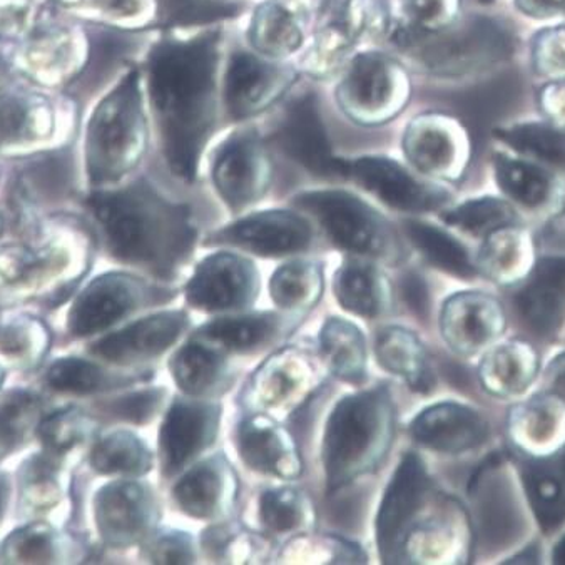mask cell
Returning <instances> with one entry per match:
<instances>
[{"instance_id": "6da1fadb", "label": "cell", "mask_w": 565, "mask_h": 565, "mask_svg": "<svg viewBox=\"0 0 565 565\" xmlns=\"http://www.w3.org/2000/svg\"><path fill=\"white\" fill-rule=\"evenodd\" d=\"M220 41V31L190 41H162L149 52L146 64L166 161L186 181L196 177L214 125Z\"/></svg>"}, {"instance_id": "7a4b0ae2", "label": "cell", "mask_w": 565, "mask_h": 565, "mask_svg": "<svg viewBox=\"0 0 565 565\" xmlns=\"http://www.w3.org/2000/svg\"><path fill=\"white\" fill-rule=\"evenodd\" d=\"M116 256L126 262L178 259L194 238L186 207L169 203L149 184L96 191L87 200Z\"/></svg>"}, {"instance_id": "3957f363", "label": "cell", "mask_w": 565, "mask_h": 565, "mask_svg": "<svg viewBox=\"0 0 565 565\" xmlns=\"http://www.w3.org/2000/svg\"><path fill=\"white\" fill-rule=\"evenodd\" d=\"M148 145L141 73L126 71L90 110L84 128L83 159L87 181L106 188L128 177Z\"/></svg>"}, {"instance_id": "277c9868", "label": "cell", "mask_w": 565, "mask_h": 565, "mask_svg": "<svg viewBox=\"0 0 565 565\" xmlns=\"http://www.w3.org/2000/svg\"><path fill=\"white\" fill-rule=\"evenodd\" d=\"M395 41L411 52L422 70L447 79L486 73L511 60L519 47L518 32L511 22L482 14L457 18L434 32L422 31L408 22L397 29Z\"/></svg>"}, {"instance_id": "5b68a950", "label": "cell", "mask_w": 565, "mask_h": 565, "mask_svg": "<svg viewBox=\"0 0 565 565\" xmlns=\"http://www.w3.org/2000/svg\"><path fill=\"white\" fill-rule=\"evenodd\" d=\"M76 106L70 97L34 84H0V156L31 158L71 141Z\"/></svg>"}, {"instance_id": "8992f818", "label": "cell", "mask_w": 565, "mask_h": 565, "mask_svg": "<svg viewBox=\"0 0 565 565\" xmlns=\"http://www.w3.org/2000/svg\"><path fill=\"white\" fill-rule=\"evenodd\" d=\"M388 427V404L380 392L353 395L338 404L324 435L330 487L343 486L375 462L385 447Z\"/></svg>"}, {"instance_id": "52a82bcc", "label": "cell", "mask_w": 565, "mask_h": 565, "mask_svg": "<svg viewBox=\"0 0 565 565\" xmlns=\"http://www.w3.org/2000/svg\"><path fill=\"white\" fill-rule=\"evenodd\" d=\"M89 54V39L79 25L42 21L15 45V73L42 89H63L84 73Z\"/></svg>"}, {"instance_id": "ba28073f", "label": "cell", "mask_w": 565, "mask_h": 565, "mask_svg": "<svg viewBox=\"0 0 565 565\" xmlns=\"http://www.w3.org/2000/svg\"><path fill=\"white\" fill-rule=\"evenodd\" d=\"M411 84L397 63L382 54H362L350 64L338 89L343 109L356 121L380 125L407 104Z\"/></svg>"}, {"instance_id": "9c48e42d", "label": "cell", "mask_w": 565, "mask_h": 565, "mask_svg": "<svg viewBox=\"0 0 565 565\" xmlns=\"http://www.w3.org/2000/svg\"><path fill=\"white\" fill-rule=\"evenodd\" d=\"M404 151L420 173L457 181L472 158V142L462 122L440 113H428L408 125Z\"/></svg>"}, {"instance_id": "30bf717a", "label": "cell", "mask_w": 565, "mask_h": 565, "mask_svg": "<svg viewBox=\"0 0 565 565\" xmlns=\"http://www.w3.org/2000/svg\"><path fill=\"white\" fill-rule=\"evenodd\" d=\"M295 204L310 211L334 243L355 253H379L385 246V224L359 198L343 191L300 194Z\"/></svg>"}, {"instance_id": "8fae6325", "label": "cell", "mask_w": 565, "mask_h": 565, "mask_svg": "<svg viewBox=\"0 0 565 565\" xmlns=\"http://www.w3.org/2000/svg\"><path fill=\"white\" fill-rule=\"evenodd\" d=\"M275 139L285 154L310 173L330 180L350 177V162L337 158L331 151L317 99L311 94L300 97L288 107Z\"/></svg>"}, {"instance_id": "7c38bea8", "label": "cell", "mask_w": 565, "mask_h": 565, "mask_svg": "<svg viewBox=\"0 0 565 565\" xmlns=\"http://www.w3.org/2000/svg\"><path fill=\"white\" fill-rule=\"evenodd\" d=\"M213 181L233 210H242L265 193L269 183V161L262 142L249 132H238L217 149Z\"/></svg>"}, {"instance_id": "4fadbf2b", "label": "cell", "mask_w": 565, "mask_h": 565, "mask_svg": "<svg viewBox=\"0 0 565 565\" xmlns=\"http://www.w3.org/2000/svg\"><path fill=\"white\" fill-rule=\"evenodd\" d=\"M477 522L483 544L492 551L511 547L524 534L525 519L511 480L489 463L472 482Z\"/></svg>"}, {"instance_id": "5bb4252c", "label": "cell", "mask_w": 565, "mask_h": 565, "mask_svg": "<svg viewBox=\"0 0 565 565\" xmlns=\"http://www.w3.org/2000/svg\"><path fill=\"white\" fill-rule=\"evenodd\" d=\"M350 177L383 203L402 211L438 210L450 201L447 191L422 183L392 159H356L350 162Z\"/></svg>"}, {"instance_id": "9a60e30c", "label": "cell", "mask_w": 565, "mask_h": 565, "mask_svg": "<svg viewBox=\"0 0 565 565\" xmlns=\"http://www.w3.org/2000/svg\"><path fill=\"white\" fill-rule=\"evenodd\" d=\"M290 83L291 74L287 70L246 52H238L233 55L226 74L224 97L228 115L233 119L258 115L278 99Z\"/></svg>"}, {"instance_id": "2e32d148", "label": "cell", "mask_w": 565, "mask_h": 565, "mask_svg": "<svg viewBox=\"0 0 565 565\" xmlns=\"http://www.w3.org/2000/svg\"><path fill=\"white\" fill-rule=\"evenodd\" d=\"M221 242L232 243L263 256H281L310 245L311 230L303 217L288 211L253 214L220 233Z\"/></svg>"}, {"instance_id": "e0dca14e", "label": "cell", "mask_w": 565, "mask_h": 565, "mask_svg": "<svg viewBox=\"0 0 565 565\" xmlns=\"http://www.w3.org/2000/svg\"><path fill=\"white\" fill-rule=\"evenodd\" d=\"M425 490H427V476L420 459L415 456L405 457L386 489L379 522H376L380 551L386 562L397 557L402 535L408 522L417 514Z\"/></svg>"}, {"instance_id": "ac0fdd59", "label": "cell", "mask_w": 565, "mask_h": 565, "mask_svg": "<svg viewBox=\"0 0 565 565\" xmlns=\"http://www.w3.org/2000/svg\"><path fill=\"white\" fill-rule=\"evenodd\" d=\"M255 287L252 265L233 255L210 256L188 285V301L203 310H224L246 303Z\"/></svg>"}, {"instance_id": "d6986e66", "label": "cell", "mask_w": 565, "mask_h": 565, "mask_svg": "<svg viewBox=\"0 0 565 565\" xmlns=\"http://www.w3.org/2000/svg\"><path fill=\"white\" fill-rule=\"evenodd\" d=\"M505 318L499 303L482 294L451 298L441 317V330L454 349L476 353L500 337Z\"/></svg>"}, {"instance_id": "ffe728a7", "label": "cell", "mask_w": 565, "mask_h": 565, "mask_svg": "<svg viewBox=\"0 0 565 565\" xmlns=\"http://www.w3.org/2000/svg\"><path fill=\"white\" fill-rule=\"evenodd\" d=\"M497 186L525 210L541 211L561 201V178L524 156L499 151L493 154Z\"/></svg>"}, {"instance_id": "44dd1931", "label": "cell", "mask_w": 565, "mask_h": 565, "mask_svg": "<svg viewBox=\"0 0 565 565\" xmlns=\"http://www.w3.org/2000/svg\"><path fill=\"white\" fill-rule=\"evenodd\" d=\"M412 434L425 447L459 454L483 444L489 435V427L470 408L457 404H441L425 411L412 425Z\"/></svg>"}, {"instance_id": "7402d4cb", "label": "cell", "mask_w": 565, "mask_h": 565, "mask_svg": "<svg viewBox=\"0 0 565 565\" xmlns=\"http://www.w3.org/2000/svg\"><path fill=\"white\" fill-rule=\"evenodd\" d=\"M216 411L206 405L184 402L173 405L161 428L162 460L168 472L180 470L210 444L216 430Z\"/></svg>"}, {"instance_id": "603a6c76", "label": "cell", "mask_w": 565, "mask_h": 565, "mask_svg": "<svg viewBox=\"0 0 565 565\" xmlns=\"http://www.w3.org/2000/svg\"><path fill=\"white\" fill-rule=\"evenodd\" d=\"M515 444L534 456H551L565 441V404L555 395L534 397L511 415Z\"/></svg>"}, {"instance_id": "cb8c5ba5", "label": "cell", "mask_w": 565, "mask_h": 565, "mask_svg": "<svg viewBox=\"0 0 565 565\" xmlns=\"http://www.w3.org/2000/svg\"><path fill=\"white\" fill-rule=\"evenodd\" d=\"M183 328L184 317L181 313L156 315L104 338L96 352L113 362H129L158 355L177 342Z\"/></svg>"}, {"instance_id": "d4e9b609", "label": "cell", "mask_w": 565, "mask_h": 565, "mask_svg": "<svg viewBox=\"0 0 565 565\" xmlns=\"http://www.w3.org/2000/svg\"><path fill=\"white\" fill-rule=\"evenodd\" d=\"M500 145L532 159L565 180V128L547 121L515 122L493 129Z\"/></svg>"}, {"instance_id": "484cf974", "label": "cell", "mask_w": 565, "mask_h": 565, "mask_svg": "<svg viewBox=\"0 0 565 565\" xmlns=\"http://www.w3.org/2000/svg\"><path fill=\"white\" fill-rule=\"evenodd\" d=\"M132 301L135 295L125 279L116 276L97 279L74 308L71 328L79 337L96 333L125 317Z\"/></svg>"}, {"instance_id": "4316f807", "label": "cell", "mask_w": 565, "mask_h": 565, "mask_svg": "<svg viewBox=\"0 0 565 565\" xmlns=\"http://www.w3.org/2000/svg\"><path fill=\"white\" fill-rule=\"evenodd\" d=\"M515 307L534 333L551 337L565 320V279L535 268L531 281L519 291Z\"/></svg>"}, {"instance_id": "83f0119b", "label": "cell", "mask_w": 565, "mask_h": 565, "mask_svg": "<svg viewBox=\"0 0 565 565\" xmlns=\"http://www.w3.org/2000/svg\"><path fill=\"white\" fill-rule=\"evenodd\" d=\"M537 366V355L531 347L521 342L505 343L489 353L480 369V379L497 397H515L534 382Z\"/></svg>"}, {"instance_id": "f1b7e54d", "label": "cell", "mask_w": 565, "mask_h": 565, "mask_svg": "<svg viewBox=\"0 0 565 565\" xmlns=\"http://www.w3.org/2000/svg\"><path fill=\"white\" fill-rule=\"evenodd\" d=\"M531 262V238L527 233L518 228V224L486 236V245L480 252V265L495 281H518L529 271Z\"/></svg>"}, {"instance_id": "f546056e", "label": "cell", "mask_w": 565, "mask_h": 565, "mask_svg": "<svg viewBox=\"0 0 565 565\" xmlns=\"http://www.w3.org/2000/svg\"><path fill=\"white\" fill-rule=\"evenodd\" d=\"M249 41L262 54L282 57L300 47L303 34L288 9L268 2L259 6L253 15Z\"/></svg>"}, {"instance_id": "4dcf8cb0", "label": "cell", "mask_w": 565, "mask_h": 565, "mask_svg": "<svg viewBox=\"0 0 565 565\" xmlns=\"http://www.w3.org/2000/svg\"><path fill=\"white\" fill-rule=\"evenodd\" d=\"M238 448L242 459L259 472L285 476L294 469L281 437L266 422H245L238 430Z\"/></svg>"}, {"instance_id": "1f68e13d", "label": "cell", "mask_w": 565, "mask_h": 565, "mask_svg": "<svg viewBox=\"0 0 565 565\" xmlns=\"http://www.w3.org/2000/svg\"><path fill=\"white\" fill-rule=\"evenodd\" d=\"M407 235L412 243L424 253L428 262L434 263L437 268L459 276V278H473L476 268L470 263L466 248L451 238L448 233L435 228L431 224L418 223V221H408Z\"/></svg>"}, {"instance_id": "d6a6232c", "label": "cell", "mask_w": 565, "mask_h": 565, "mask_svg": "<svg viewBox=\"0 0 565 565\" xmlns=\"http://www.w3.org/2000/svg\"><path fill=\"white\" fill-rule=\"evenodd\" d=\"M441 217L450 226H456L472 236H483V238L497 230L515 226L519 221L518 213L511 203L492 196L467 201L447 211Z\"/></svg>"}, {"instance_id": "836d02e7", "label": "cell", "mask_w": 565, "mask_h": 565, "mask_svg": "<svg viewBox=\"0 0 565 565\" xmlns=\"http://www.w3.org/2000/svg\"><path fill=\"white\" fill-rule=\"evenodd\" d=\"M529 500L545 532L565 522V487L554 463L529 467L525 473Z\"/></svg>"}, {"instance_id": "e575fe53", "label": "cell", "mask_w": 565, "mask_h": 565, "mask_svg": "<svg viewBox=\"0 0 565 565\" xmlns=\"http://www.w3.org/2000/svg\"><path fill=\"white\" fill-rule=\"evenodd\" d=\"M321 347L331 369L347 380L362 379L365 349L360 331L345 321L331 320L321 331Z\"/></svg>"}, {"instance_id": "d590c367", "label": "cell", "mask_w": 565, "mask_h": 565, "mask_svg": "<svg viewBox=\"0 0 565 565\" xmlns=\"http://www.w3.org/2000/svg\"><path fill=\"white\" fill-rule=\"evenodd\" d=\"M100 522L107 534L132 537L145 525V497L136 486H118L104 492Z\"/></svg>"}, {"instance_id": "8d00e7d4", "label": "cell", "mask_w": 565, "mask_h": 565, "mask_svg": "<svg viewBox=\"0 0 565 565\" xmlns=\"http://www.w3.org/2000/svg\"><path fill=\"white\" fill-rule=\"evenodd\" d=\"M380 359L383 365L393 372L414 380L417 390H428L431 385L430 373L425 369L424 353L407 331H386L380 340Z\"/></svg>"}, {"instance_id": "74e56055", "label": "cell", "mask_w": 565, "mask_h": 565, "mask_svg": "<svg viewBox=\"0 0 565 565\" xmlns=\"http://www.w3.org/2000/svg\"><path fill=\"white\" fill-rule=\"evenodd\" d=\"M221 490H223V482H221L220 472L211 463H204L178 483L174 497L186 514L203 519L216 512Z\"/></svg>"}, {"instance_id": "f35d334b", "label": "cell", "mask_w": 565, "mask_h": 565, "mask_svg": "<svg viewBox=\"0 0 565 565\" xmlns=\"http://www.w3.org/2000/svg\"><path fill=\"white\" fill-rule=\"evenodd\" d=\"M334 294L343 308L362 317L379 313L375 275L362 265H349L334 278Z\"/></svg>"}, {"instance_id": "ab89813d", "label": "cell", "mask_w": 565, "mask_h": 565, "mask_svg": "<svg viewBox=\"0 0 565 565\" xmlns=\"http://www.w3.org/2000/svg\"><path fill=\"white\" fill-rule=\"evenodd\" d=\"M173 376L188 393H201L216 382L221 372V359L213 350L201 345H188L174 356Z\"/></svg>"}, {"instance_id": "60d3db41", "label": "cell", "mask_w": 565, "mask_h": 565, "mask_svg": "<svg viewBox=\"0 0 565 565\" xmlns=\"http://www.w3.org/2000/svg\"><path fill=\"white\" fill-rule=\"evenodd\" d=\"M93 463L99 472H145L149 457L145 447L131 435L118 434L106 438L94 450Z\"/></svg>"}, {"instance_id": "b9f144b4", "label": "cell", "mask_w": 565, "mask_h": 565, "mask_svg": "<svg viewBox=\"0 0 565 565\" xmlns=\"http://www.w3.org/2000/svg\"><path fill=\"white\" fill-rule=\"evenodd\" d=\"M273 331L269 317L224 318L207 324L201 333L232 350L252 349L265 342Z\"/></svg>"}, {"instance_id": "7bdbcfd3", "label": "cell", "mask_w": 565, "mask_h": 565, "mask_svg": "<svg viewBox=\"0 0 565 565\" xmlns=\"http://www.w3.org/2000/svg\"><path fill=\"white\" fill-rule=\"evenodd\" d=\"M239 11L238 4L216 0H161L158 19L161 25H194L235 18Z\"/></svg>"}, {"instance_id": "ee69618b", "label": "cell", "mask_w": 565, "mask_h": 565, "mask_svg": "<svg viewBox=\"0 0 565 565\" xmlns=\"http://www.w3.org/2000/svg\"><path fill=\"white\" fill-rule=\"evenodd\" d=\"M318 275L310 265L294 263L278 269L273 276V300L279 307H300L310 300L311 295H317Z\"/></svg>"}, {"instance_id": "f6af8a7d", "label": "cell", "mask_w": 565, "mask_h": 565, "mask_svg": "<svg viewBox=\"0 0 565 565\" xmlns=\"http://www.w3.org/2000/svg\"><path fill=\"white\" fill-rule=\"evenodd\" d=\"M531 66L548 81L565 77V24L541 29L532 38Z\"/></svg>"}, {"instance_id": "bcb514c9", "label": "cell", "mask_w": 565, "mask_h": 565, "mask_svg": "<svg viewBox=\"0 0 565 565\" xmlns=\"http://www.w3.org/2000/svg\"><path fill=\"white\" fill-rule=\"evenodd\" d=\"M49 0H0V38L22 41L44 19Z\"/></svg>"}, {"instance_id": "7dc6e473", "label": "cell", "mask_w": 565, "mask_h": 565, "mask_svg": "<svg viewBox=\"0 0 565 565\" xmlns=\"http://www.w3.org/2000/svg\"><path fill=\"white\" fill-rule=\"evenodd\" d=\"M151 0H84L74 14L90 21L136 25L145 21Z\"/></svg>"}, {"instance_id": "c3c4849f", "label": "cell", "mask_w": 565, "mask_h": 565, "mask_svg": "<svg viewBox=\"0 0 565 565\" xmlns=\"http://www.w3.org/2000/svg\"><path fill=\"white\" fill-rule=\"evenodd\" d=\"M49 383L61 392L89 393L103 382V373L84 360H60L49 370Z\"/></svg>"}, {"instance_id": "681fc988", "label": "cell", "mask_w": 565, "mask_h": 565, "mask_svg": "<svg viewBox=\"0 0 565 565\" xmlns=\"http://www.w3.org/2000/svg\"><path fill=\"white\" fill-rule=\"evenodd\" d=\"M402 9L412 25L434 32L459 18L460 0H402Z\"/></svg>"}, {"instance_id": "f907efd6", "label": "cell", "mask_w": 565, "mask_h": 565, "mask_svg": "<svg viewBox=\"0 0 565 565\" xmlns=\"http://www.w3.org/2000/svg\"><path fill=\"white\" fill-rule=\"evenodd\" d=\"M352 34L345 29L330 28L318 38L310 60L307 61L308 70L318 74H327L334 66L342 63L343 55L352 47Z\"/></svg>"}, {"instance_id": "816d5d0a", "label": "cell", "mask_w": 565, "mask_h": 565, "mask_svg": "<svg viewBox=\"0 0 565 565\" xmlns=\"http://www.w3.org/2000/svg\"><path fill=\"white\" fill-rule=\"evenodd\" d=\"M262 519L271 531L285 532L297 527L300 522V507L291 490L266 492L262 499Z\"/></svg>"}, {"instance_id": "f5cc1de1", "label": "cell", "mask_w": 565, "mask_h": 565, "mask_svg": "<svg viewBox=\"0 0 565 565\" xmlns=\"http://www.w3.org/2000/svg\"><path fill=\"white\" fill-rule=\"evenodd\" d=\"M347 19V31L353 39L380 34L386 25L385 9L379 0H353L352 6H349Z\"/></svg>"}, {"instance_id": "db71d44e", "label": "cell", "mask_w": 565, "mask_h": 565, "mask_svg": "<svg viewBox=\"0 0 565 565\" xmlns=\"http://www.w3.org/2000/svg\"><path fill=\"white\" fill-rule=\"evenodd\" d=\"M537 103L545 121L565 128V77L544 84L539 90Z\"/></svg>"}, {"instance_id": "11a10c76", "label": "cell", "mask_w": 565, "mask_h": 565, "mask_svg": "<svg viewBox=\"0 0 565 565\" xmlns=\"http://www.w3.org/2000/svg\"><path fill=\"white\" fill-rule=\"evenodd\" d=\"M158 392L136 393V395L118 402L115 411L119 417L126 418V420L142 422L151 417L152 412L158 407Z\"/></svg>"}, {"instance_id": "9f6ffc18", "label": "cell", "mask_w": 565, "mask_h": 565, "mask_svg": "<svg viewBox=\"0 0 565 565\" xmlns=\"http://www.w3.org/2000/svg\"><path fill=\"white\" fill-rule=\"evenodd\" d=\"M514 4L521 14L535 21H545V19L565 14V0H514Z\"/></svg>"}, {"instance_id": "6f0895ef", "label": "cell", "mask_w": 565, "mask_h": 565, "mask_svg": "<svg viewBox=\"0 0 565 565\" xmlns=\"http://www.w3.org/2000/svg\"><path fill=\"white\" fill-rule=\"evenodd\" d=\"M402 288H404V298L408 307H411L418 317H427L428 291L422 278L415 275L407 276Z\"/></svg>"}, {"instance_id": "680465c9", "label": "cell", "mask_w": 565, "mask_h": 565, "mask_svg": "<svg viewBox=\"0 0 565 565\" xmlns=\"http://www.w3.org/2000/svg\"><path fill=\"white\" fill-rule=\"evenodd\" d=\"M15 45L9 39L0 38V84L9 83L15 76Z\"/></svg>"}, {"instance_id": "91938a15", "label": "cell", "mask_w": 565, "mask_h": 565, "mask_svg": "<svg viewBox=\"0 0 565 565\" xmlns=\"http://www.w3.org/2000/svg\"><path fill=\"white\" fill-rule=\"evenodd\" d=\"M547 373L552 393L565 404V353L551 363Z\"/></svg>"}, {"instance_id": "94428289", "label": "cell", "mask_w": 565, "mask_h": 565, "mask_svg": "<svg viewBox=\"0 0 565 565\" xmlns=\"http://www.w3.org/2000/svg\"><path fill=\"white\" fill-rule=\"evenodd\" d=\"M51 4L60 6V8L66 9V11L73 12L74 9L79 8L84 0H49Z\"/></svg>"}, {"instance_id": "6125c7cd", "label": "cell", "mask_w": 565, "mask_h": 565, "mask_svg": "<svg viewBox=\"0 0 565 565\" xmlns=\"http://www.w3.org/2000/svg\"><path fill=\"white\" fill-rule=\"evenodd\" d=\"M552 557H554L555 564H565V537H562L561 542L555 545Z\"/></svg>"}, {"instance_id": "be15d7a7", "label": "cell", "mask_w": 565, "mask_h": 565, "mask_svg": "<svg viewBox=\"0 0 565 565\" xmlns=\"http://www.w3.org/2000/svg\"><path fill=\"white\" fill-rule=\"evenodd\" d=\"M555 469H557L558 476H561L562 479V483H564L565 487V456L562 457L561 462H558V466H555Z\"/></svg>"}, {"instance_id": "e7e4bbea", "label": "cell", "mask_w": 565, "mask_h": 565, "mask_svg": "<svg viewBox=\"0 0 565 565\" xmlns=\"http://www.w3.org/2000/svg\"><path fill=\"white\" fill-rule=\"evenodd\" d=\"M482 4H492V2H495V0H480Z\"/></svg>"}]
</instances>
